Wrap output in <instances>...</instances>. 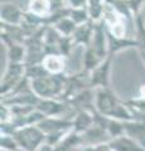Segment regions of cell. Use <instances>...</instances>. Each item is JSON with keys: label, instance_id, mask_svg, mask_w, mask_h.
<instances>
[{"label": "cell", "instance_id": "25", "mask_svg": "<svg viewBox=\"0 0 145 151\" xmlns=\"http://www.w3.org/2000/svg\"><path fill=\"white\" fill-rule=\"evenodd\" d=\"M69 17L73 19L77 25L85 24V23L91 20L90 14H88V10H87V6H85V8H71Z\"/></svg>", "mask_w": 145, "mask_h": 151}, {"label": "cell", "instance_id": "22", "mask_svg": "<svg viewBox=\"0 0 145 151\" xmlns=\"http://www.w3.org/2000/svg\"><path fill=\"white\" fill-rule=\"evenodd\" d=\"M56 29H57L62 35H66V37H72L74 30L77 28V24L74 23V20L71 17H64L62 18L61 20H58L56 24L53 25Z\"/></svg>", "mask_w": 145, "mask_h": 151}, {"label": "cell", "instance_id": "4", "mask_svg": "<svg viewBox=\"0 0 145 151\" xmlns=\"http://www.w3.org/2000/svg\"><path fill=\"white\" fill-rule=\"evenodd\" d=\"M95 110L104 116L111 117L115 108L120 105L118 96L109 88H97L95 89Z\"/></svg>", "mask_w": 145, "mask_h": 151}, {"label": "cell", "instance_id": "24", "mask_svg": "<svg viewBox=\"0 0 145 151\" xmlns=\"http://www.w3.org/2000/svg\"><path fill=\"white\" fill-rule=\"evenodd\" d=\"M107 132L111 136V139L118 137L125 134V121H120L116 119H110L107 124Z\"/></svg>", "mask_w": 145, "mask_h": 151}, {"label": "cell", "instance_id": "7", "mask_svg": "<svg viewBox=\"0 0 145 151\" xmlns=\"http://www.w3.org/2000/svg\"><path fill=\"white\" fill-rule=\"evenodd\" d=\"M114 54H109L102 60L99 67H96L90 76V87L97 88H109L110 87V72Z\"/></svg>", "mask_w": 145, "mask_h": 151}, {"label": "cell", "instance_id": "17", "mask_svg": "<svg viewBox=\"0 0 145 151\" xmlns=\"http://www.w3.org/2000/svg\"><path fill=\"white\" fill-rule=\"evenodd\" d=\"M42 63L50 74L63 73L66 68V57L61 54H47Z\"/></svg>", "mask_w": 145, "mask_h": 151}, {"label": "cell", "instance_id": "10", "mask_svg": "<svg viewBox=\"0 0 145 151\" xmlns=\"http://www.w3.org/2000/svg\"><path fill=\"white\" fill-rule=\"evenodd\" d=\"M82 135V146H93V145H100L109 142L111 140V136L109 135V132L105 127H102L101 125L95 124L92 127H90L87 131H85Z\"/></svg>", "mask_w": 145, "mask_h": 151}, {"label": "cell", "instance_id": "23", "mask_svg": "<svg viewBox=\"0 0 145 151\" xmlns=\"http://www.w3.org/2000/svg\"><path fill=\"white\" fill-rule=\"evenodd\" d=\"M49 74V72L45 69V67L43 65V63H35V64H25V76L30 81L40 77H44V76Z\"/></svg>", "mask_w": 145, "mask_h": 151}, {"label": "cell", "instance_id": "8", "mask_svg": "<svg viewBox=\"0 0 145 151\" xmlns=\"http://www.w3.org/2000/svg\"><path fill=\"white\" fill-rule=\"evenodd\" d=\"M90 47L99 54L101 58H106L109 55V39H107V28L104 22H99L95 24V33Z\"/></svg>", "mask_w": 145, "mask_h": 151}, {"label": "cell", "instance_id": "13", "mask_svg": "<svg viewBox=\"0 0 145 151\" xmlns=\"http://www.w3.org/2000/svg\"><path fill=\"white\" fill-rule=\"evenodd\" d=\"M95 22H87L85 24H79L77 25L76 30L73 33V42H74V45H82L87 48L90 47L91 42H92V38H93V33H95Z\"/></svg>", "mask_w": 145, "mask_h": 151}, {"label": "cell", "instance_id": "34", "mask_svg": "<svg viewBox=\"0 0 145 151\" xmlns=\"http://www.w3.org/2000/svg\"><path fill=\"white\" fill-rule=\"evenodd\" d=\"M9 1H10V0H0V3H1V4L3 3H9Z\"/></svg>", "mask_w": 145, "mask_h": 151}, {"label": "cell", "instance_id": "29", "mask_svg": "<svg viewBox=\"0 0 145 151\" xmlns=\"http://www.w3.org/2000/svg\"><path fill=\"white\" fill-rule=\"evenodd\" d=\"M79 151H112L111 147L109 146V144H100V145H93V146H86V147H82Z\"/></svg>", "mask_w": 145, "mask_h": 151}, {"label": "cell", "instance_id": "18", "mask_svg": "<svg viewBox=\"0 0 145 151\" xmlns=\"http://www.w3.org/2000/svg\"><path fill=\"white\" fill-rule=\"evenodd\" d=\"M8 63H25L27 47L22 43H14L6 47Z\"/></svg>", "mask_w": 145, "mask_h": 151}, {"label": "cell", "instance_id": "16", "mask_svg": "<svg viewBox=\"0 0 145 151\" xmlns=\"http://www.w3.org/2000/svg\"><path fill=\"white\" fill-rule=\"evenodd\" d=\"M125 134L145 146V120L125 121Z\"/></svg>", "mask_w": 145, "mask_h": 151}, {"label": "cell", "instance_id": "12", "mask_svg": "<svg viewBox=\"0 0 145 151\" xmlns=\"http://www.w3.org/2000/svg\"><path fill=\"white\" fill-rule=\"evenodd\" d=\"M107 144L112 151H145L144 145L138 142L136 140H134L126 134L111 139Z\"/></svg>", "mask_w": 145, "mask_h": 151}, {"label": "cell", "instance_id": "30", "mask_svg": "<svg viewBox=\"0 0 145 151\" xmlns=\"http://www.w3.org/2000/svg\"><path fill=\"white\" fill-rule=\"evenodd\" d=\"M88 0H66V4L69 8H85L87 6Z\"/></svg>", "mask_w": 145, "mask_h": 151}, {"label": "cell", "instance_id": "11", "mask_svg": "<svg viewBox=\"0 0 145 151\" xmlns=\"http://www.w3.org/2000/svg\"><path fill=\"white\" fill-rule=\"evenodd\" d=\"M24 10H22L19 6L14 5L10 1L3 3L0 8V22L5 24L19 25L24 19Z\"/></svg>", "mask_w": 145, "mask_h": 151}, {"label": "cell", "instance_id": "6", "mask_svg": "<svg viewBox=\"0 0 145 151\" xmlns=\"http://www.w3.org/2000/svg\"><path fill=\"white\" fill-rule=\"evenodd\" d=\"M90 72H86V70H81V72H77L74 74L68 76L67 74V79H66V87H64V93L61 100L67 101L71 97H73L74 94L79 93L81 91L86 88H91L90 87Z\"/></svg>", "mask_w": 145, "mask_h": 151}, {"label": "cell", "instance_id": "2", "mask_svg": "<svg viewBox=\"0 0 145 151\" xmlns=\"http://www.w3.org/2000/svg\"><path fill=\"white\" fill-rule=\"evenodd\" d=\"M19 147L24 151H35L40 145L45 142L47 135L44 134L38 125H29L25 127H20L14 132Z\"/></svg>", "mask_w": 145, "mask_h": 151}, {"label": "cell", "instance_id": "15", "mask_svg": "<svg viewBox=\"0 0 145 151\" xmlns=\"http://www.w3.org/2000/svg\"><path fill=\"white\" fill-rule=\"evenodd\" d=\"M107 39H109V54H114V55L118 52H121L124 49L138 48L139 47L136 39H134V38H129V37L118 38L112 35L109 30H107Z\"/></svg>", "mask_w": 145, "mask_h": 151}, {"label": "cell", "instance_id": "33", "mask_svg": "<svg viewBox=\"0 0 145 151\" xmlns=\"http://www.w3.org/2000/svg\"><path fill=\"white\" fill-rule=\"evenodd\" d=\"M141 58H143L144 63H145V52H141Z\"/></svg>", "mask_w": 145, "mask_h": 151}, {"label": "cell", "instance_id": "14", "mask_svg": "<svg viewBox=\"0 0 145 151\" xmlns=\"http://www.w3.org/2000/svg\"><path fill=\"white\" fill-rule=\"evenodd\" d=\"M73 131L83 134L90 127L95 125V110H81L77 111L73 116Z\"/></svg>", "mask_w": 145, "mask_h": 151}, {"label": "cell", "instance_id": "1", "mask_svg": "<svg viewBox=\"0 0 145 151\" xmlns=\"http://www.w3.org/2000/svg\"><path fill=\"white\" fill-rule=\"evenodd\" d=\"M66 72L47 74L32 81V89L39 98H62L66 87Z\"/></svg>", "mask_w": 145, "mask_h": 151}, {"label": "cell", "instance_id": "21", "mask_svg": "<svg viewBox=\"0 0 145 151\" xmlns=\"http://www.w3.org/2000/svg\"><path fill=\"white\" fill-rule=\"evenodd\" d=\"M134 28H135V33H136V39L140 49V52H145V20L141 14H139L134 18Z\"/></svg>", "mask_w": 145, "mask_h": 151}, {"label": "cell", "instance_id": "32", "mask_svg": "<svg viewBox=\"0 0 145 151\" xmlns=\"http://www.w3.org/2000/svg\"><path fill=\"white\" fill-rule=\"evenodd\" d=\"M139 97L145 98V84H144V86H141V88H140V96Z\"/></svg>", "mask_w": 145, "mask_h": 151}, {"label": "cell", "instance_id": "27", "mask_svg": "<svg viewBox=\"0 0 145 151\" xmlns=\"http://www.w3.org/2000/svg\"><path fill=\"white\" fill-rule=\"evenodd\" d=\"M73 47H74L73 38H72V37H66V35H63L62 38H61L59 43H58L59 54L67 58V57L71 54V50H72Z\"/></svg>", "mask_w": 145, "mask_h": 151}, {"label": "cell", "instance_id": "9", "mask_svg": "<svg viewBox=\"0 0 145 151\" xmlns=\"http://www.w3.org/2000/svg\"><path fill=\"white\" fill-rule=\"evenodd\" d=\"M95 89L93 88H86L81 91L79 93L74 94L73 97H71L68 102V105L71 106L74 111H81V110H95Z\"/></svg>", "mask_w": 145, "mask_h": 151}, {"label": "cell", "instance_id": "5", "mask_svg": "<svg viewBox=\"0 0 145 151\" xmlns=\"http://www.w3.org/2000/svg\"><path fill=\"white\" fill-rule=\"evenodd\" d=\"M37 110L44 113L45 117H63L76 111L68 105V102L61 98H40L37 105Z\"/></svg>", "mask_w": 145, "mask_h": 151}, {"label": "cell", "instance_id": "28", "mask_svg": "<svg viewBox=\"0 0 145 151\" xmlns=\"http://www.w3.org/2000/svg\"><path fill=\"white\" fill-rule=\"evenodd\" d=\"M124 1L128 5L129 10L131 12L134 18L139 15V14H141L140 12H141L143 5H145V0H124Z\"/></svg>", "mask_w": 145, "mask_h": 151}, {"label": "cell", "instance_id": "20", "mask_svg": "<svg viewBox=\"0 0 145 151\" xmlns=\"http://www.w3.org/2000/svg\"><path fill=\"white\" fill-rule=\"evenodd\" d=\"M102 60L104 58H101L91 47H87L85 48V53H83V70L91 73L96 67L101 64Z\"/></svg>", "mask_w": 145, "mask_h": 151}, {"label": "cell", "instance_id": "3", "mask_svg": "<svg viewBox=\"0 0 145 151\" xmlns=\"http://www.w3.org/2000/svg\"><path fill=\"white\" fill-rule=\"evenodd\" d=\"M25 76V63H8L5 73L1 77L0 94L1 98L9 96L18 84V82Z\"/></svg>", "mask_w": 145, "mask_h": 151}, {"label": "cell", "instance_id": "26", "mask_svg": "<svg viewBox=\"0 0 145 151\" xmlns=\"http://www.w3.org/2000/svg\"><path fill=\"white\" fill-rule=\"evenodd\" d=\"M0 147L4 151H18L20 149L13 135H4V134H1V137H0Z\"/></svg>", "mask_w": 145, "mask_h": 151}, {"label": "cell", "instance_id": "31", "mask_svg": "<svg viewBox=\"0 0 145 151\" xmlns=\"http://www.w3.org/2000/svg\"><path fill=\"white\" fill-rule=\"evenodd\" d=\"M35 151H54V146L49 145L48 142H44L43 145H40Z\"/></svg>", "mask_w": 145, "mask_h": 151}, {"label": "cell", "instance_id": "19", "mask_svg": "<svg viewBox=\"0 0 145 151\" xmlns=\"http://www.w3.org/2000/svg\"><path fill=\"white\" fill-rule=\"evenodd\" d=\"M27 10L34 15L45 18L52 13V0H29Z\"/></svg>", "mask_w": 145, "mask_h": 151}]
</instances>
